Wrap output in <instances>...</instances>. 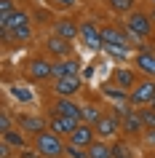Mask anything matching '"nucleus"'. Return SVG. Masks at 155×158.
<instances>
[{"mask_svg":"<svg viewBox=\"0 0 155 158\" xmlns=\"http://www.w3.org/2000/svg\"><path fill=\"white\" fill-rule=\"evenodd\" d=\"M19 158H43V156H40L35 148H27V150H22V153H19Z\"/></svg>","mask_w":155,"mask_h":158,"instance_id":"nucleus-33","label":"nucleus"},{"mask_svg":"<svg viewBox=\"0 0 155 158\" xmlns=\"http://www.w3.org/2000/svg\"><path fill=\"white\" fill-rule=\"evenodd\" d=\"M96 139H99V137H96V129H94V126H88V123H80V126L72 131V137H70L67 142H72V145H80V148H91Z\"/></svg>","mask_w":155,"mask_h":158,"instance_id":"nucleus-15","label":"nucleus"},{"mask_svg":"<svg viewBox=\"0 0 155 158\" xmlns=\"http://www.w3.org/2000/svg\"><path fill=\"white\" fill-rule=\"evenodd\" d=\"M123 134H126V137H142V134H145V123H142V118H139V110H134V113L123 121Z\"/></svg>","mask_w":155,"mask_h":158,"instance_id":"nucleus-18","label":"nucleus"},{"mask_svg":"<svg viewBox=\"0 0 155 158\" xmlns=\"http://www.w3.org/2000/svg\"><path fill=\"white\" fill-rule=\"evenodd\" d=\"M102 94H104L107 99H112L115 105H123V102H128V91H123V89H118V86H115L112 81H107V83L102 86Z\"/></svg>","mask_w":155,"mask_h":158,"instance_id":"nucleus-21","label":"nucleus"},{"mask_svg":"<svg viewBox=\"0 0 155 158\" xmlns=\"http://www.w3.org/2000/svg\"><path fill=\"white\" fill-rule=\"evenodd\" d=\"M54 35L64 38V40H75V38H80V24L72 22V19H56L54 22Z\"/></svg>","mask_w":155,"mask_h":158,"instance_id":"nucleus-16","label":"nucleus"},{"mask_svg":"<svg viewBox=\"0 0 155 158\" xmlns=\"http://www.w3.org/2000/svg\"><path fill=\"white\" fill-rule=\"evenodd\" d=\"M8 91L14 94V99H16V102H24V105H30V102H32V94L27 91L24 86H11Z\"/></svg>","mask_w":155,"mask_h":158,"instance_id":"nucleus-28","label":"nucleus"},{"mask_svg":"<svg viewBox=\"0 0 155 158\" xmlns=\"http://www.w3.org/2000/svg\"><path fill=\"white\" fill-rule=\"evenodd\" d=\"M0 156H3V158H11V156H14V148H8V145L3 142V145H0Z\"/></svg>","mask_w":155,"mask_h":158,"instance_id":"nucleus-34","label":"nucleus"},{"mask_svg":"<svg viewBox=\"0 0 155 158\" xmlns=\"http://www.w3.org/2000/svg\"><path fill=\"white\" fill-rule=\"evenodd\" d=\"M128 102L134 107H147V105H153L155 102V81L153 78H142L128 94Z\"/></svg>","mask_w":155,"mask_h":158,"instance_id":"nucleus-3","label":"nucleus"},{"mask_svg":"<svg viewBox=\"0 0 155 158\" xmlns=\"http://www.w3.org/2000/svg\"><path fill=\"white\" fill-rule=\"evenodd\" d=\"M27 78L32 83H46L54 78V62H48L46 56H35L27 62Z\"/></svg>","mask_w":155,"mask_h":158,"instance_id":"nucleus-4","label":"nucleus"},{"mask_svg":"<svg viewBox=\"0 0 155 158\" xmlns=\"http://www.w3.org/2000/svg\"><path fill=\"white\" fill-rule=\"evenodd\" d=\"M32 148L38 150L43 158H64L67 139L56 137L54 131H40L38 137H32Z\"/></svg>","mask_w":155,"mask_h":158,"instance_id":"nucleus-1","label":"nucleus"},{"mask_svg":"<svg viewBox=\"0 0 155 158\" xmlns=\"http://www.w3.org/2000/svg\"><path fill=\"white\" fill-rule=\"evenodd\" d=\"M102 115H104V107H102V105H96V102H86V105H83V123L96 126L99 121H102Z\"/></svg>","mask_w":155,"mask_h":158,"instance_id":"nucleus-19","label":"nucleus"},{"mask_svg":"<svg viewBox=\"0 0 155 158\" xmlns=\"http://www.w3.org/2000/svg\"><path fill=\"white\" fill-rule=\"evenodd\" d=\"M14 11H16V3H14V0H0V27L11 19Z\"/></svg>","mask_w":155,"mask_h":158,"instance_id":"nucleus-26","label":"nucleus"},{"mask_svg":"<svg viewBox=\"0 0 155 158\" xmlns=\"http://www.w3.org/2000/svg\"><path fill=\"white\" fill-rule=\"evenodd\" d=\"M107 6L112 14H123V16H128L137 11V0H107Z\"/></svg>","mask_w":155,"mask_h":158,"instance_id":"nucleus-23","label":"nucleus"},{"mask_svg":"<svg viewBox=\"0 0 155 158\" xmlns=\"http://www.w3.org/2000/svg\"><path fill=\"white\" fill-rule=\"evenodd\" d=\"M139 118H142L145 129H155V107H153V105H147V107H139Z\"/></svg>","mask_w":155,"mask_h":158,"instance_id":"nucleus-25","label":"nucleus"},{"mask_svg":"<svg viewBox=\"0 0 155 158\" xmlns=\"http://www.w3.org/2000/svg\"><path fill=\"white\" fill-rule=\"evenodd\" d=\"M51 115H67V118H75V121H80L83 123V105L75 99H64V97H56V99L51 102L48 107Z\"/></svg>","mask_w":155,"mask_h":158,"instance_id":"nucleus-7","label":"nucleus"},{"mask_svg":"<svg viewBox=\"0 0 155 158\" xmlns=\"http://www.w3.org/2000/svg\"><path fill=\"white\" fill-rule=\"evenodd\" d=\"M83 89L80 75H70V78H59L54 81V94L56 97H64V99H75V94Z\"/></svg>","mask_w":155,"mask_h":158,"instance_id":"nucleus-13","label":"nucleus"},{"mask_svg":"<svg viewBox=\"0 0 155 158\" xmlns=\"http://www.w3.org/2000/svg\"><path fill=\"white\" fill-rule=\"evenodd\" d=\"M88 158H112V142L96 139V142L88 148Z\"/></svg>","mask_w":155,"mask_h":158,"instance_id":"nucleus-22","label":"nucleus"},{"mask_svg":"<svg viewBox=\"0 0 155 158\" xmlns=\"http://www.w3.org/2000/svg\"><path fill=\"white\" fill-rule=\"evenodd\" d=\"M126 32L131 35V40H145V38H153L155 27H153V16L147 14V11H134V14H128L126 16Z\"/></svg>","mask_w":155,"mask_h":158,"instance_id":"nucleus-2","label":"nucleus"},{"mask_svg":"<svg viewBox=\"0 0 155 158\" xmlns=\"http://www.w3.org/2000/svg\"><path fill=\"white\" fill-rule=\"evenodd\" d=\"M104 54H110V56L126 62V59L131 56V48H120V46H104Z\"/></svg>","mask_w":155,"mask_h":158,"instance_id":"nucleus-29","label":"nucleus"},{"mask_svg":"<svg viewBox=\"0 0 155 158\" xmlns=\"http://www.w3.org/2000/svg\"><path fill=\"white\" fill-rule=\"evenodd\" d=\"M110 81H112L118 89H123V91H128V94H131V89H134V86H137L142 78H139L137 67H112Z\"/></svg>","mask_w":155,"mask_h":158,"instance_id":"nucleus-10","label":"nucleus"},{"mask_svg":"<svg viewBox=\"0 0 155 158\" xmlns=\"http://www.w3.org/2000/svg\"><path fill=\"white\" fill-rule=\"evenodd\" d=\"M142 142H145L147 148H155V129H145V134H142Z\"/></svg>","mask_w":155,"mask_h":158,"instance_id":"nucleus-32","label":"nucleus"},{"mask_svg":"<svg viewBox=\"0 0 155 158\" xmlns=\"http://www.w3.org/2000/svg\"><path fill=\"white\" fill-rule=\"evenodd\" d=\"M70 75H80V62L75 56L70 59H54V81L59 78H70Z\"/></svg>","mask_w":155,"mask_h":158,"instance_id":"nucleus-14","label":"nucleus"},{"mask_svg":"<svg viewBox=\"0 0 155 158\" xmlns=\"http://www.w3.org/2000/svg\"><path fill=\"white\" fill-rule=\"evenodd\" d=\"M150 16H153V22H155V8H153V11H150Z\"/></svg>","mask_w":155,"mask_h":158,"instance_id":"nucleus-35","label":"nucleus"},{"mask_svg":"<svg viewBox=\"0 0 155 158\" xmlns=\"http://www.w3.org/2000/svg\"><path fill=\"white\" fill-rule=\"evenodd\" d=\"M80 40L88 51H104L102 27H96V22H80Z\"/></svg>","mask_w":155,"mask_h":158,"instance_id":"nucleus-8","label":"nucleus"},{"mask_svg":"<svg viewBox=\"0 0 155 158\" xmlns=\"http://www.w3.org/2000/svg\"><path fill=\"white\" fill-rule=\"evenodd\" d=\"M46 54H51L54 59H70L75 56V46L72 40H64L59 35H48L46 38Z\"/></svg>","mask_w":155,"mask_h":158,"instance_id":"nucleus-11","label":"nucleus"},{"mask_svg":"<svg viewBox=\"0 0 155 158\" xmlns=\"http://www.w3.org/2000/svg\"><path fill=\"white\" fill-rule=\"evenodd\" d=\"M78 126H80V121L67 118V115H51L48 118V131H54L56 137H62V139H70Z\"/></svg>","mask_w":155,"mask_h":158,"instance_id":"nucleus-12","label":"nucleus"},{"mask_svg":"<svg viewBox=\"0 0 155 158\" xmlns=\"http://www.w3.org/2000/svg\"><path fill=\"white\" fill-rule=\"evenodd\" d=\"M134 67L142 78H153L155 81V51L150 46H142V48L134 54Z\"/></svg>","mask_w":155,"mask_h":158,"instance_id":"nucleus-9","label":"nucleus"},{"mask_svg":"<svg viewBox=\"0 0 155 158\" xmlns=\"http://www.w3.org/2000/svg\"><path fill=\"white\" fill-rule=\"evenodd\" d=\"M51 6H54V8H75V6H78V0H48Z\"/></svg>","mask_w":155,"mask_h":158,"instance_id":"nucleus-31","label":"nucleus"},{"mask_svg":"<svg viewBox=\"0 0 155 158\" xmlns=\"http://www.w3.org/2000/svg\"><path fill=\"white\" fill-rule=\"evenodd\" d=\"M94 129H96V137H99V139H104V142L112 139V142H115V139L123 134V121H120V118H115L112 113H104L102 121H99Z\"/></svg>","mask_w":155,"mask_h":158,"instance_id":"nucleus-5","label":"nucleus"},{"mask_svg":"<svg viewBox=\"0 0 155 158\" xmlns=\"http://www.w3.org/2000/svg\"><path fill=\"white\" fill-rule=\"evenodd\" d=\"M64 158H88V148H80V145H72V142H67V148H64Z\"/></svg>","mask_w":155,"mask_h":158,"instance_id":"nucleus-27","label":"nucleus"},{"mask_svg":"<svg viewBox=\"0 0 155 158\" xmlns=\"http://www.w3.org/2000/svg\"><path fill=\"white\" fill-rule=\"evenodd\" d=\"M153 107H155V102H153Z\"/></svg>","mask_w":155,"mask_h":158,"instance_id":"nucleus-37","label":"nucleus"},{"mask_svg":"<svg viewBox=\"0 0 155 158\" xmlns=\"http://www.w3.org/2000/svg\"><path fill=\"white\" fill-rule=\"evenodd\" d=\"M16 129H22L27 137H38L40 131H48V121L43 115H35V113H19L16 115Z\"/></svg>","mask_w":155,"mask_h":158,"instance_id":"nucleus-6","label":"nucleus"},{"mask_svg":"<svg viewBox=\"0 0 155 158\" xmlns=\"http://www.w3.org/2000/svg\"><path fill=\"white\" fill-rule=\"evenodd\" d=\"M147 3H150V6H153V8H155V0H147Z\"/></svg>","mask_w":155,"mask_h":158,"instance_id":"nucleus-36","label":"nucleus"},{"mask_svg":"<svg viewBox=\"0 0 155 158\" xmlns=\"http://www.w3.org/2000/svg\"><path fill=\"white\" fill-rule=\"evenodd\" d=\"M112 158H137V153L128 145V139H115L112 142Z\"/></svg>","mask_w":155,"mask_h":158,"instance_id":"nucleus-24","label":"nucleus"},{"mask_svg":"<svg viewBox=\"0 0 155 158\" xmlns=\"http://www.w3.org/2000/svg\"><path fill=\"white\" fill-rule=\"evenodd\" d=\"M14 129V118H11V113H8V107L0 113V134H6V131H11Z\"/></svg>","mask_w":155,"mask_h":158,"instance_id":"nucleus-30","label":"nucleus"},{"mask_svg":"<svg viewBox=\"0 0 155 158\" xmlns=\"http://www.w3.org/2000/svg\"><path fill=\"white\" fill-rule=\"evenodd\" d=\"M27 24H32L30 14H27L24 8H16L14 14H11V19H8L3 27H0V30H19V27H27Z\"/></svg>","mask_w":155,"mask_h":158,"instance_id":"nucleus-20","label":"nucleus"},{"mask_svg":"<svg viewBox=\"0 0 155 158\" xmlns=\"http://www.w3.org/2000/svg\"><path fill=\"white\" fill-rule=\"evenodd\" d=\"M3 142H6L8 148H14L16 153H22V150H27V148H32V145H30V137H27L22 129H11V131H6V134H3Z\"/></svg>","mask_w":155,"mask_h":158,"instance_id":"nucleus-17","label":"nucleus"}]
</instances>
